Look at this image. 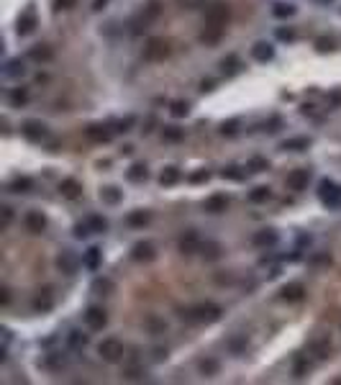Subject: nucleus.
Masks as SVG:
<instances>
[{
	"label": "nucleus",
	"mask_w": 341,
	"mask_h": 385,
	"mask_svg": "<svg viewBox=\"0 0 341 385\" xmlns=\"http://www.w3.org/2000/svg\"><path fill=\"white\" fill-rule=\"evenodd\" d=\"M87 224H90V229H93L95 234H103V231L108 229V221H105L103 216H90V219H87Z\"/></svg>",
	"instance_id": "nucleus-42"
},
{
	"label": "nucleus",
	"mask_w": 341,
	"mask_h": 385,
	"mask_svg": "<svg viewBox=\"0 0 341 385\" xmlns=\"http://www.w3.org/2000/svg\"><path fill=\"white\" fill-rule=\"evenodd\" d=\"M308 146H310V139H305V136H295V139H287L280 144V149H285V152H303Z\"/></svg>",
	"instance_id": "nucleus-23"
},
{
	"label": "nucleus",
	"mask_w": 341,
	"mask_h": 385,
	"mask_svg": "<svg viewBox=\"0 0 341 385\" xmlns=\"http://www.w3.org/2000/svg\"><path fill=\"white\" fill-rule=\"evenodd\" d=\"M252 244L254 247H275L277 244V231L275 229H262L252 237Z\"/></svg>",
	"instance_id": "nucleus-17"
},
{
	"label": "nucleus",
	"mask_w": 341,
	"mask_h": 385,
	"mask_svg": "<svg viewBox=\"0 0 341 385\" xmlns=\"http://www.w3.org/2000/svg\"><path fill=\"white\" fill-rule=\"evenodd\" d=\"M221 67H223L226 75H234V72H239V59H236V57H229V59L221 62Z\"/></svg>",
	"instance_id": "nucleus-48"
},
{
	"label": "nucleus",
	"mask_w": 341,
	"mask_h": 385,
	"mask_svg": "<svg viewBox=\"0 0 341 385\" xmlns=\"http://www.w3.org/2000/svg\"><path fill=\"white\" fill-rule=\"evenodd\" d=\"M85 134H87L90 141H98V144H105V141L113 139V131H110L108 126H87Z\"/></svg>",
	"instance_id": "nucleus-19"
},
{
	"label": "nucleus",
	"mask_w": 341,
	"mask_h": 385,
	"mask_svg": "<svg viewBox=\"0 0 341 385\" xmlns=\"http://www.w3.org/2000/svg\"><path fill=\"white\" fill-rule=\"evenodd\" d=\"M223 34H226V26L206 24V29L200 31V41H203V44H208V47H213V44H218V41L223 39Z\"/></svg>",
	"instance_id": "nucleus-11"
},
{
	"label": "nucleus",
	"mask_w": 341,
	"mask_h": 385,
	"mask_svg": "<svg viewBox=\"0 0 341 385\" xmlns=\"http://www.w3.org/2000/svg\"><path fill=\"white\" fill-rule=\"evenodd\" d=\"M244 175H246V172H241L239 167H226V169L221 172V177H223V180H236V182H239V180H244Z\"/></svg>",
	"instance_id": "nucleus-44"
},
{
	"label": "nucleus",
	"mask_w": 341,
	"mask_h": 385,
	"mask_svg": "<svg viewBox=\"0 0 341 385\" xmlns=\"http://www.w3.org/2000/svg\"><path fill=\"white\" fill-rule=\"evenodd\" d=\"M236 131H239V121H229V123L221 126V134H223V136H234Z\"/></svg>",
	"instance_id": "nucleus-51"
},
{
	"label": "nucleus",
	"mask_w": 341,
	"mask_h": 385,
	"mask_svg": "<svg viewBox=\"0 0 341 385\" xmlns=\"http://www.w3.org/2000/svg\"><path fill=\"white\" fill-rule=\"evenodd\" d=\"M162 16V3H159V0H149V3L144 6V11L136 16V21H133V34H141V31H146L156 18Z\"/></svg>",
	"instance_id": "nucleus-2"
},
{
	"label": "nucleus",
	"mask_w": 341,
	"mask_h": 385,
	"mask_svg": "<svg viewBox=\"0 0 341 385\" xmlns=\"http://www.w3.org/2000/svg\"><path fill=\"white\" fill-rule=\"evenodd\" d=\"M93 290H95L98 295H110V293L116 290V285H113V280H108V277H98V280L93 283Z\"/></svg>",
	"instance_id": "nucleus-31"
},
{
	"label": "nucleus",
	"mask_w": 341,
	"mask_h": 385,
	"mask_svg": "<svg viewBox=\"0 0 341 385\" xmlns=\"http://www.w3.org/2000/svg\"><path fill=\"white\" fill-rule=\"evenodd\" d=\"M0 303H3V306H8V303H11V290H8V288L0 290Z\"/></svg>",
	"instance_id": "nucleus-57"
},
{
	"label": "nucleus",
	"mask_w": 341,
	"mask_h": 385,
	"mask_svg": "<svg viewBox=\"0 0 341 385\" xmlns=\"http://www.w3.org/2000/svg\"><path fill=\"white\" fill-rule=\"evenodd\" d=\"M308 370H310L308 357H298V359H295V367H292V375H295V377H305Z\"/></svg>",
	"instance_id": "nucleus-41"
},
{
	"label": "nucleus",
	"mask_w": 341,
	"mask_h": 385,
	"mask_svg": "<svg viewBox=\"0 0 341 385\" xmlns=\"http://www.w3.org/2000/svg\"><path fill=\"white\" fill-rule=\"evenodd\" d=\"M29 57H31L34 62H52V59H54V52H52L49 44H36V47H31Z\"/></svg>",
	"instance_id": "nucleus-22"
},
{
	"label": "nucleus",
	"mask_w": 341,
	"mask_h": 385,
	"mask_svg": "<svg viewBox=\"0 0 341 385\" xmlns=\"http://www.w3.org/2000/svg\"><path fill=\"white\" fill-rule=\"evenodd\" d=\"M29 103V90L26 88H16L13 93H11V105L13 108H21V105H26Z\"/></svg>",
	"instance_id": "nucleus-35"
},
{
	"label": "nucleus",
	"mask_w": 341,
	"mask_h": 385,
	"mask_svg": "<svg viewBox=\"0 0 341 385\" xmlns=\"http://www.w3.org/2000/svg\"><path fill=\"white\" fill-rule=\"evenodd\" d=\"M200 237H198V231H185L183 237H180V252L183 254H193V252H200Z\"/></svg>",
	"instance_id": "nucleus-13"
},
{
	"label": "nucleus",
	"mask_w": 341,
	"mask_h": 385,
	"mask_svg": "<svg viewBox=\"0 0 341 385\" xmlns=\"http://www.w3.org/2000/svg\"><path fill=\"white\" fill-rule=\"evenodd\" d=\"M203 3H206V0H177V6H183V8H190V11H193V8H200Z\"/></svg>",
	"instance_id": "nucleus-52"
},
{
	"label": "nucleus",
	"mask_w": 341,
	"mask_h": 385,
	"mask_svg": "<svg viewBox=\"0 0 341 385\" xmlns=\"http://www.w3.org/2000/svg\"><path fill=\"white\" fill-rule=\"evenodd\" d=\"M34 190V180L31 177H16L11 182V193H31Z\"/></svg>",
	"instance_id": "nucleus-30"
},
{
	"label": "nucleus",
	"mask_w": 341,
	"mask_h": 385,
	"mask_svg": "<svg viewBox=\"0 0 341 385\" xmlns=\"http://www.w3.org/2000/svg\"><path fill=\"white\" fill-rule=\"evenodd\" d=\"M229 349H231L234 354H241V352L246 349V339H244V336H234V339H229Z\"/></svg>",
	"instance_id": "nucleus-47"
},
{
	"label": "nucleus",
	"mask_w": 341,
	"mask_h": 385,
	"mask_svg": "<svg viewBox=\"0 0 341 385\" xmlns=\"http://www.w3.org/2000/svg\"><path fill=\"white\" fill-rule=\"evenodd\" d=\"M318 196H321V203H323V206H328V208H333V211L341 208V185H336V182H331V180H321Z\"/></svg>",
	"instance_id": "nucleus-3"
},
{
	"label": "nucleus",
	"mask_w": 341,
	"mask_h": 385,
	"mask_svg": "<svg viewBox=\"0 0 341 385\" xmlns=\"http://www.w3.org/2000/svg\"><path fill=\"white\" fill-rule=\"evenodd\" d=\"M24 224H26V229H29L31 234H41V231L47 229V219H44V213H39V211H29L26 219H24Z\"/></svg>",
	"instance_id": "nucleus-14"
},
{
	"label": "nucleus",
	"mask_w": 341,
	"mask_h": 385,
	"mask_svg": "<svg viewBox=\"0 0 341 385\" xmlns=\"http://www.w3.org/2000/svg\"><path fill=\"white\" fill-rule=\"evenodd\" d=\"M34 308H36V311H49V308H52V293H49V290H41V295L34 298Z\"/></svg>",
	"instance_id": "nucleus-39"
},
{
	"label": "nucleus",
	"mask_w": 341,
	"mask_h": 385,
	"mask_svg": "<svg viewBox=\"0 0 341 385\" xmlns=\"http://www.w3.org/2000/svg\"><path fill=\"white\" fill-rule=\"evenodd\" d=\"M77 265H80V260H77L72 252H62V254L57 257V267H59L64 275H72V272L77 270Z\"/></svg>",
	"instance_id": "nucleus-20"
},
{
	"label": "nucleus",
	"mask_w": 341,
	"mask_h": 385,
	"mask_svg": "<svg viewBox=\"0 0 341 385\" xmlns=\"http://www.w3.org/2000/svg\"><path fill=\"white\" fill-rule=\"evenodd\" d=\"M211 177V172L208 169H203V172H195V175H190V182H206Z\"/></svg>",
	"instance_id": "nucleus-55"
},
{
	"label": "nucleus",
	"mask_w": 341,
	"mask_h": 385,
	"mask_svg": "<svg viewBox=\"0 0 341 385\" xmlns=\"http://www.w3.org/2000/svg\"><path fill=\"white\" fill-rule=\"evenodd\" d=\"M303 295H305V288L300 283H290L280 290V298L287 301V303H298V301H303Z\"/></svg>",
	"instance_id": "nucleus-16"
},
{
	"label": "nucleus",
	"mask_w": 341,
	"mask_h": 385,
	"mask_svg": "<svg viewBox=\"0 0 341 385\" xmlns=\"http://www.w3.org/2000/svg\"><path fill=\"white\" fill-rule=\"evenodd\" d=\"M162 134H164V141H172V144L185 139V129H180V126H164Z\"/></svg>",
	"instance_id": "nucleus-29"
},
{
	"label": "nucleus",
	"mask_w": 341,
	"mask_h": 385,
	"mask_svg": "<svg viewBox=\"0 0 341 385\" xmlns=\"http://www.w3.org/2000/svg\"><path fill=\"white\" fill-rule=\"evenodd\" d=\"M131 257H133L136 262H151V260L156 257V249H154L151 242H136L133 249H131Z\"/></svg>",
	"instance_id": "nucleus-8"
},
{
	"label": "nucleus",
	"mask_w": 341,
	"mask_h": 385,
	"mask_svg": "<svg viewBox=\"0 0 341 385\" xmlns=\"http://www.w3.org/2000/svg\"><path fill=\"white\" fill-rule=\"evenodd\" d=\"M126 224H128V226H146V224H149V213H146V211H131V213L126 216Z\"/></svg>",
	"instance_id": "nucleus-33"
},
{
	"label": "nucleus",
	"mask_w": 341,
	"mask_h": 385,
	"mask_svg": "<svg viewBox=\"0 0 341 385\" xmlns=\"http://www.w3.org/2000/svg\"><path fill=\"white\" fill-rule=\"evenodd\" d=\"M318 6H328V3H333V0H315Z\"/></svg>",
	"instance_id": "nucleus-60"
},
{
	"label": "nucleus",
	"mask_w": 341,
	"mask_h": 385,
	"mask_svg": "<svg viewBox=\"0 0 341 385\" xmlns=\"http://www.w3.org/2000/svg\"><path fill=\"white\" fill-rule=\"evenodd\" d=\"M146 326H149V331H151V334H164V329H167V324H164V321H159V318H154V316H149V318H146Z\"/></svg>",
	"instance_id": "nucleus-45"
},
{
	"label": "nucleus",
	"mask_w": 341,
	"mask_h": 385,
	"mask_svg": "<svg viewBox=\"0 0 341 385\" xmlns=\"http://www.w3.org/2000/svg\"><path fill=\"white\" fill-rule=\"evenodd\" d=\"M218 370H221L218 359H213V357H208V359H200V372H203V375L213 377V375H218Z\"/></svg>",
	"instance_id": "nucleus-36"
},
{
	"label": "nucleus",
	"mask_w": 341,
	"mask_h": 385,
	"mask_svg": "<svg viewBox=\"0 0 341 385\" xmlns=\"http://www.w3.org/2000/svg\"><path fill=\"white\" fill-rule=\"evenodd\" d=\"M315 47H318V52H331V49H333V41H331V39H318Z\"/></svg>",
	"instance_id": "nucleus-53"
},
{
	"label": "nucleus",
	"mask_w": 341,
	"mask_h": 385,
	"mask_svg": "<svg viewBox=\"0 0 341 385\" xmlns=\"http://www.w3.org/2000/svg\"><path fill=\"white\" fill-rule=\"evenodd\" d=\"M252 57H254L257 62H269V59L275 57V47L267 44V41H257V44L252 47Z\"/></svg>",
	"instance_id": "nucleus-18"
},
{
	"label": "nucleus",
	"mask_w": 341,
	"mask_h": 385,
	"mask_svg": "<svg viewBox=\"0 0 341 385\" xmlns=\"http://www.w3.org/2000/svg\"><path fill=\"white\" fill-rule=\"evenodd\" d=\"M169 57V44L164 41V39H149L146 44H144V59L146 62H162V59H167Z\"/></svg>",
	"instance_id": "nucleus-4"
},
{
	"label": "nucleus",
	"mask_w": 341,
	"mask_h": 385,
	"mask_svg": "<svg viewBox=\"0 0 341 385\" xmlns=\"http://www.w3.org/2000/svg\"><path fill=\"white\" fill-rule=\"evenodd\" d=\"M144 375H146V372H144L141 367H128V370H123V377H126V380H141Z\"/></svg>",
	"instance_id": "nucleus-49"
},
{
	"label": "nucleus",
	"mask_w": 341,
	"mask_h": 385,
	"mask_svg": "<svg viewBox=\"0 0 341 385\" xmlns=\"http://www.w3.org/2000/svg\"><path fill=\"white\" fill-rule=\"evenodd\" d=\"M308 182H310V172H308V169H292V172L287 175V187L295 190V193L305 190Z\"/></svg>",
	"instance_id": "nucleus-10"
},
{
	"label": "nucleus",
	"mask_w": 341,
	"mask_h": 385,
	"mask_svg": "<svg viewBox=\"0 0 341 385\" xmlns=\"http://www.w3.org/2000/svg\"><path fill=\"white\" fill-rule=\"evenodd\" d=\"M200 252H203V257H206V260H218V257H221V247H218L216 242H206V244H200Z\"/></svg>",
	"instance_id": "nucleus-38"
},
{
	"label": "nucleus",
	"mask_w": 341,
	"mask_h": 385,
	"mask_svg": "<svg viewBox=\"0 0 341 385\" xmlns=\"http://www.w3.org/2000/svg\"><path fill=\"white\" fill-rule=\"evenodd\" d=\"M177 180H180V169H177V167H164V169H162V175H159V182H162L164 187L175 185Z\"/></svg>",
	"instance_id": "nucleus-28"
},
{
	"label": "nucleus",
	"mask_w": 341,
	"mask_h": 385,
	"mask_svg": "<svg viewBox=\"0 0 341 385\" xmlns=\"http://www.w3.org/2000/svg\"><path fill=\"white\" fill-rule=\"evenodd\" d=\"M146 175H149V172H146V167H144V164H131V167H128V172H126V177H128L131 182H144V180H146Z\"/></svg>",
	"instance_id": "nucleus-32"
},
{
	"label": "nucleus",
	"mask_w": 341,
	"mask_h": 385,
	"mask_svg": "<svg viewBox=\"0 0 341 385\" xmlns=\"http://www.w3.org/2000/svg\"><path fill=\"white\" fill-rule=\"evenodd\" d=\"M121 198H123V196H121V190H118V187H113V185H108V187H103V190H100V201H103V203H108V206H118V203H121Z\"/></svg>",
	"instance_id": "nucleus-24"
},
{
	"label": "nucleus",
	"mask_w": 341,
	"mask_h": 385,
	"mask_svg": "<svg viewBox=\"0 0 341 385\" xmlns=\"http://www.w3.org/2000/svg\"><path fill=\"white\" fill-rule=\"evenodd\" d=\"M108 3H110V0H95V3H93V11H103Z\"/></svg>",
	"instance_id": "nucleus-59"
},
{
	"label": "nucleus",
	"mask_w": 341,
	"mask_h": 385,
	"mask_svg": "<svg viewBox=\"0 0 341 385\" xmlns=\"http://www.w3.org/2000/svg\"><path fill=\"white\" fill-rule=\"evenodd\" d=\"M90 234H93V229H90V224H87V221L75 226V237H77V239H85V237H90Z\"/></svg>",
	"instance_id": "nucleus-50"
},
{
	"label": "nucleus",
	"mask_w": 341,
	"mask_h": 385,
	"mask_svg": "<svg viewBox=\"0 0 341 385\" xmlns=\"http://www.w3.org/2000/svg\"><path fill=\"white\" fill-rule=\"evenodd\" d=\"M183 318H185L188 324H213V321L221 318V308L213 306V303H200V306H195V308L183 311Z\"/></svg>",
	"instance_id": "nucleus-1"
},
{
	"label": "nucleus",
	"mask_w": 341,
	"mask_h": 385,
	"mask_svg": "<svg viewBox=\"0 0 341 385\" xmlns=\"http://www.w3.org/2000/svg\"><path fill=\"white\" fill-rule=\"evenodd\" d=\"M277 36H280L282 41H292V39H295V34H292V31H285V29H280V31H277Z\"/></svg>",
	"instance_id": "nucleus-58"
},
{
	"label": "nucleus",
	"mask_w": 341,
	"mask_h": 385,
	"mask_svg": "<svg viewBox=\"0 0 341 385\" xmlns=\"http://www.w3.org/2000/svg\"><path fill=\"white\" fill-rule=\"evenodd\" d=\"M21 134H24L29 141H41V139L47 136V126L39 123V121H26V123L21 126Z\"/></svg>",
	"instance_id": "nucleus-12"
},
{
	"label": "nucleus",
	"mask_w": 341,
	"mask_h": 385,
	"mask_svg": "<svg viewBox=\"0 0 341 385\" xmlns=\"http://www.w3.org/2000/svg\"><path fill=\"white\" fill-rule=\"evenodd\" d=\"M169 113H172L175 118H183V116H188V113H190V105H188V100H175L172 105H169Z\"/></svg>",
	"instance_id": "nucleus-40"
},
{
	"label": "nucleus",
	"mask_w": 341,
	"mask_h": 385,
	"mask_svg": "<svg viewBox=\"0 0 341 385\" xmlns=\"http://www.w3.org/2000/svg\"><path fill=\"white\" fill-rule=\"evenodd\" d=\"M269 196H272L269 187L259 185V187H254V190L249 193V201H252V203H267V201H269Z\"/></svg>",
	"instance_id": "nucleus-34"
},
{
	"label": "nucleus",
	"mask_w": 341,
	"mask_h": 385,
	"mask_svg": "<svg viewBox=\"0 0 341 385\" xmlns=\"http://www.w3.org/2000/svg\"><path fill=\"white\" fill-rule=\"evenodd\" d=\"M59 193H62V198H67V201H77L80 196H82V185L77 182V180H62V185H59Z\"/></svg>",
	"instance_id": "nucleus-15"
},
{
	"label": "nucleus",
	"mask_w": 341,
	"mask_h": 385,
	"mask_svg": "<svg viewBox=\"0 0 341 385\" xmlns=\"http://www.w3.org/2000/svg\"><path fill=\"white\" fill-rule=\"evenodd\" d=\"M85 344H87V336H85V334H80V331H72V334H70V347H72V349H82Z\"/></svg>",
	"instance_id": "nucleus-46"
},
{
	"label": "nucleus",
	"mask_w": 341,
	"mask_h": 385,
	"mask_svg": "<svg viewBox=\"0 0 341 385\" xmlns=\"http://www.w3.org/2000/svg\"><path fill=\"white\" fill-rule=\"evenodd\" d=\"M226 208H229V198L221 196V193H216V196H211V198L206 201V211H208V213H223Z\"/></svg>",
	"instance_id": "nucleus-21"
},
{
	"label": "nucleus",
	"mask_w": 341,
	"mask_h": 385,
	"mask_svg": "<svg viewBox=\"0 0 341 385\" xmlns=\"http://www.w3.org/2000/svg\"><path fill=\"white\" fill-rule=\"evenodd\" d=\"M11 221H13V208H11V206H3V229H6Z\"/></svg>",
	"instance_id": "nucleus-56"
},
{
	"label": "nucleus",
	"mask_w": 341,
	"mask_h": 385,
	"mask_svg": "<svg viewBox=\"0 0 341 385\" xmlns=\"http://www.w3.org/2000/svg\"><path fill=\"white\" fill-rule=\"evenodd\" d=\"M246 169H252V172H264V169H269V162L262 159V157H254V159H249Z\"/></svg>",
	"instance_id": "nucleus-43"
},
{
	"label": "nucleus",
	"mask_w": 341,
	"mask_h": 385,
	"mask_svg": "<svg viewBox=\"0 0 341 385\" xmlns=\"http://www.w3.org/2000/svg\"><path fill=\"white\" fill-rule=\"evenodd\" d=\"M310 352H313L318 359H328V357H331V341H328V339H315V341L310 344Z\"/></svg>",
	"instance_id": "nucleus-25"
},
{
	"label": "nucleus",
	"mask_w": 341,
	"mask_h": 385,
	"mask_svg": "<svg viewBox=\"0 0 341 385\" xmlns=\"http://www.w3.org/2000/svg\"><path fill=\"white\" fill-rule=\"evenodd\" d=\"M82 265H85L87 270H98V267H100V249H98V247H90V249L85 252V257H82Z\"/></svg>",
	"instance_id": "nucleus-27"
},
{
	"label": "nucleus",
	"mask_w": 341,
	"mask_h": 385,
	"mask_svg": "<svg viewBox=\"0 0 341 385\" xmlns=\"http://www.w3.org/2000/svg\"><path fill=\"white\" fill-rule=\"evenodd\" d=\"M85 324H87V329L100 331V329H105V324H108V313H105L103 308H98V306H90V308L85 311Z\"/></svg>",
	"instance_id": "nucleus-7"
},
{
	"label": "nucleus",
	"mask_w": 341,
	"mask_h": 385,
	"mask_svg": "<svg viewBox=\"0 0 341 385\" xmlns=\"http://www.w3.org/2000/svg\"><path fill=\"white\" fill-rule=\"evenodd\" d=\"M229 6L226 3H213L208 11H206V24H213V26H226L229 24Z\"/></svg>",
	"instance_id": "nucleus-6"
},
{
	"label": "nucleus",
	"mask_w": 341,
	"mask_h": 385,
	"mask_svg": "<svg viewBox=\"0 0 341 385\" xmlns=\"http://www.w3.org/2000/svg\"><path fill=\"white\" fill-rule=\"evenodd\" d=\"M6 77H13V80H18V77H24L26 75V65L21 62V59H11L8 65H6Z\"/></svg>",
	"instance_id": "nucleus-26"
},
{
	"label": "nucleus",
	"mask_w": 341,
	"mask_h": 385,
	"mask_svg": "<svg viewBox=\"0 0 341 385\" xmlns=\"http://www.w3.org/2000/svg\"><path fill=\"white\" fill-rule=\"evenodd\" d=\"M98 354L105 359V362H121L123 359V344L118 341V339H103L100 344H98Z\"/></svg>",
	"instance_id": "nucleus-5"
},
{
	"label": "nucleus",
	"mask_w": 341,
	"mask_h": 385,
	"mask_svg": "<svg viewBox=\"0 0 341 385\" xmlns=\"http://www.w3.org/2000/svg\"><path fill=\"white\" fill-rule=\"evenodd\" d=\"M272 13H275V18H290L295 13V6L292 3H275Z\"/></svg>",
	"instance_id": "nucleus-37"
},
{
	"label": "nucleus",
	"mask_w": 341,
	"mask_h": 385,
	"mask_svg": "<svg viewBox=\"0 0 341 385\" xmlns=\"http://www.w3.org/2000/svg\"><path fill=\"white\" fill-rule=\"evenodd\" d=\"M34 29H36V11H34V6H29V8H26V13L18 18L16 31H18V36H29Z\"/></svg>",
	"instance_id": "nucleus-9"
},
{
	"label": "nucleus",
	"mask_w": 341,
	"mask_h": 385,
	"mask_svg": "<svg viewBox=\"0 0 341 385\" xmlns=\"http://www.w3.org/2000/svg\"><path fill=\"white\" fill-rule=\"evenodd\" d=\"M77 6V0H57V11H70Z\"/></svg>",
	"instance_id": "nucleus-54"
}]
</instances>
